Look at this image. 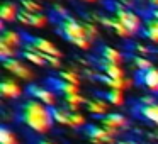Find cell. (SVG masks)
Here are the masks:
<instances>
[{"instance_id":"obj_11","label":"cell","mask_w":158,"mask_h":144,"mask_svg":"<svg viewBox=\"0 0 158 144\" xmlns=\"http://www.w3.org/2000/svg\"><path fill=\"white\" fill-rule=\"evenodd\" d=\"M136 82L148 92L158 93V68H150L146 71L136 73Z\"/></svg>"},{"instance_id":"obj_19","label":"cell","mask_w":158,"mask_h":144,"mask_svg":"<svg viewBox=\"0 0 158 144\" xmlns=\"http://www.w3.org/2000/svg\"><path fill=\"white\" fill-rule=\"evenodd\" d=\"M99 58L104 59V61H109V63H117V65H123V53L116 48H110V46H102L99 49Z\"/></svg>"},{"instance_id":"obj_27","label":"cell","mask_w":158,"mask_h":144,"mask_svg":"<svg viewBox=\"0 0 158 144\" xmlns=\"http://www.w3.org/2000/svg\"><path fill=\"white\" fill-rule=\"evenodd\" d=\"M87 126V119L83 114L80 112H72L70 114V126L72 129H80V127H85Z\"/></svg>"},{"instance_id":"obj_25","label":"cell","mask_w":158,"mask_h":144,"mask_svg":"<svg viewBox=\"0 0 158 144\" xmlns=\"http://www.w3.org/2000/svg\"><path fill=\"white\" fill-rule=\"evenodd\" d=\"M131 63H133L134 70H136L138 73H139V71H146V70L153 68V63H151L150 59L146 58V56L133 54V56H131Z\"/></svg>"},{"instance_id":"obj_7","label":"cell","mask_w":158,"mask_h":144,"mask_svg":"<svg viewBox=\"0 0 158 144\" xmlns=\"http://www.w3.org/2000/svg\"><path fill=\"white\" fill-rule=\"evenodd\" d=\"M27 93L31 95V98H36L39 102H43L48 107H55L56 105V93L53 92L49 86H41V85H29L27 86Z\"/></svg>"},{"instance_id":"obj_35","label":"cell","mask_w":158,"mask_h":144,"mask_svg":"<svg viewBox=\"0 0 158 144\" xmlns=\"http://www.w3.org/2000/svg\"><path fill=\"white\" fill-rule=\"evenodd\" d=\"M151 9H158V0H146Z\"/></svg>"},{"instance_id":"obj_1","label":"cell","mask_w":158,"mask_h":144,"mask_svg":"<svg viewBox=\"0 0 158 144\" xmlns=\"http://www.w3.org/2000/svg\"><path fill=\"white\" fill-rule=\"evenodd\" d=\"M17 120L36 134H44L53 126L51 107L44 105L36 98H26L17 107Z\"/></svg>"},{"instance_id":"obj_24","label":"cell","mask_w":158,"mask_h":144,"mask_svg":"<svg viewBox=\"0 0 158 144\" xmlns=\"http://www.w3.org/2000/svg\"><path fill=\"white\" fill-rule=\"evenodd\" d=\"M51 114H53L55 122L61 124V126H70V114H72V110H68L66 107H53Z\"/></svg>"},{"instance_id":"obj_32","label":"cell","mask_w":158,"mask_h":144,"mask_svg":"<svg viewBox=\"0 0 158 144\" xmlns=\"http://www.w3.org/2000/svg\"><path fill=\"white\" fill-rule=\"evenodd\" d=\"M133 48H134V54H139V56L150 54V48H146V46H143V44H134Z\"/></svg>"},{"instance_id":"obj_5","label":"cell","mask_w":158,"mask_h":144,"mask_svg":"<svg viewBox=\"0 0 158 144\" xmlns=\"http://www.w3.org/2000/svg\"><path fill=\"white\" fill-rule=\"evenodd\" d=\"M24 39H26L24 42L31 44L32 48H36L39 53H43L44 56H55V58L61 59V56H63L61 51H60L51 41H48V39H44V38H38V36H27V34H24Z\"/></svg>"},{"instance_id":"obj_2","label":"cell","mask_w":158,"mask_h":144,"mask_svg":"<svg viewBox=\"0 0 158 144\" xmlns=\"http://www.w3.org/2000/svg\"><path fill=\"white\" fill-rule=\"evenodd\" d=\"M56 32L80 49H90V46H92V41L89 39L87 31L83 27V21H78L72 15L56 19Z\"/></svg>"},{"instance_id":"obj_34","label":"cell","mask_w":158,"mask_h":144,"mask_svg":"<svg viewBox=\"0 0 158 144\" xmlns=\"http://www.w3.org/2000/svg\"><path fill=\"white\" fill-rule=\"evenodd\" d=\"M146 14H150V15H153L155 19H158V9H150Z\"/></svg>"},{"instance_id":"obj_13","label":"cell","mask_w":158,"mask_h":144,"mask_svg":"<svg viewBox=\"0 0 158 144\" xmlns=\"http://www.w3.org/2000/svg\"><path fill=\"white\" fill-rule=\"evenodd\" d=\"M24 34L19 31H14V29H4L2 34H0V42H4V44L10 46L14 49H19L24 46Z\"/></svg>"},{"instance_id":"obj_14","label":"cell","mask_w":158,"mask_h":144,"mask_svg":"<svg viewBox=\"0 0 158 144\" xmlns=\"http://www.w3.org/2000/svg\"><path fill=\"white\" fill-rule=\"evenodd\" d=\"M141 36L148 41L158 44V19H155L153 15L146 14L144 17V24H143V31H141Z\"/></svg>"},{"instance_id":"obj_4","label":"cell","mask_w":158,"mask_h":144,"mask_svg":"<svg viewBox=\"0 0 158 144\" xmlns=\"http://www.w3.org/2000/svg\"><path fill=\"white\" fill-rule=\"evenodd\" d=\"M83 132L85 136L90 139V142L94 144H116V137L119 136V132H114V130L107 129L104 126H95V124H89V126L83 127Z\"/></svg>"},{"instance_id":"obj_26","label":"cell","mask_w":158,"mask_h":144,"mask_svg":"<svg viewBox=\"0 0 158 144\" xmlns=\"http://www.w3.org/2000/svg\"><path fill=\"white\" fill-rule=\"evenodd\" d=\"M0 144H17V137L9 127H0Z\"/></svg>"},{"instance_id":"obj_8","label":"cell","mask_w":158,"mask_h":144,"mask_svg":"<svg viewBox=\"0 0 158 144\" xmlns=\"http://www.w3.org/2000/svg\"><path fill=\"white\" fill-rule=\"evenodd\" d=\"M99 122H100V126L107 127V129L114 130V132H119V130H123V129H127V126H129L127 117L123 115V114H117V112L106 114L104 117L99 119Z\"/></svg>"},{"instance_id":"obj_23","label":"cell","mask_w":158,"mask_h":144,"mask_svg":"<svg viewBox=\"0 0 158 144\" xmlns=\"http://www.w3.org/2000/svg\"><path fill=\"white\" fill-rule=\"evenodd\" d=\"M63 100H65V107L68 110H72V112H78L80 107H82L83 103H87L85 97H83L82 93H75V95L63 97Z\"/></svg>"},{"instance_id":"obj_15","label":"cell","mask_w":158,"mask_h":144,"mask_svg":"<svg viewBox=\"0 0 158 144\" xmlns=\"http://www.w3.org/2000/svg\"><path fill=\"white\" fill-rule=\"evenodd\" d=\"M21 54H22L24 59H27L29 63H32V65H36V66H48V63H46V56L43 54V53H39L36 48H32L31 44H27V42H24Z\"/></svg>"},{"instance_id":"obj_10","label":"cell","mask_w":158,"mask_h":144,"mask_svg":"<svg viewBox=\"0 0 158 144\" xmlns=\"http://www.w3.org/2000/svg\"><path fill=\"white\" fill-rule=\"evenodd\" d=\"M17 21L21 22L22 26H29V27L39 29V27H46L49 19H48V15L43 14V12L41 14H34V12H27V10H24V9H21Z\"/></svg>"},{"instance_id":"obj_37","label":"cell","mask_w":158,"mask_h":144,"mask_svg":"<svg viewBox=\"0 0 158 144\" xmlns=\"http://www.w3.org/2000/svg\"><path fill=\"white\" fill-rule=\"evenodd\" d=\"M34 144H55V142H51V141H46V139H38Z\"/></svg>"},{"instance_id":"obj_21","label":"cell","mask_w":158,"mask_h":144,"mask_svg":"<svg viewBox=\"0 0 158 144\" xmlns=\"http://www.w3.org/2000/svg\"><path fill=\"white\" fill-rule=\"evenodd\" d=\"M19 12H21V9H19L14 2H5V4L2 5V9H0V19H2V22L17 21Z\"/></svg>"},{"instance_id":"obj_29","label":"cell","mask_w":158,"mask_h":144,"mask_svg":"<svg viewBox=\"0 0 158 144\" xmlns=\"http://www.w3.org/2000/svg\"><path fill=\"white\" fill-rule=\"evenodd\" d=\"M60 78L61 80H65V82H68V83H73V85H78L80 86V76H78V73H75V71H72V70H65V71H60Z\"/></svg>"},{"instance_id":"obj_16","label":"cell","mask_w":158,"mask_h":144,"mask_svg":"<svg viewBox=\"0 0 158 144\" xmlns=\"http://www.w3.org/2000/svg\"><path fill=\"white\" fill-rule=\"evenodd\" d=\"M85 107L94 117H99V119L104 117L106 114H109V102H106V100H104L102 97H99V95H97L95 98L87 100Z\"/></svg>"},{"instance_id":"obj_9","label":"cell","mask_w":158,"mask_h":144,"mask_svg":"<svg viewBox=\"0 0 158 144\" xmlns=\"http://www.w3.org/2000/svg\"><path fill=\"white\" fill-rule=\"evenodd\" d=\"M46 85L56 93V95H63V97H68V95H75V93H80V86L78 85H73V83H68L65 80H61L60 76H55V78H48L46 80Z\"/></svg>"},{"instance_id":"obj_36","label":"cell","mask_w":158,"mask_h":144,"mask_svg":"<svg viewBox=\"0 0 158 144\" xmlns=\"http://www.w3.org/2000/svg\"><path fill=\"white\" fill-rule=\"evenodd\" d=\"M116 144H138V142H134V141H131V139H123V141H117Z\"/></svg>"},{"instance_id":"obj_6","label":"cell","mask_w":158,"mask_h":144,"mask_svg":"<svg viewBox=\"0 0 158 144\" xmlns=\"http://www.w3.org/2000/svg\"><path fill=\"white\" fill-rule=\"evenodd\" d=\"M2 65H4V68L7 70L9 73H12L14 76H17V78H21V80H26V82L32 80V76H34L32 70L29 68L26 63H22L21 59H17V58L5 59V61H2Z\"/></svg>"},{"instance_id":"obj_30","label":"cell","mask_w":158,"mask_h":144,"mask_svg":"<svg viewBox=\"0 0 158 144\" xmlns=\"http://www.w3.org/2000/svg\"><path fill=\"white\" fill-rule=\"evenodd\" d=\"M21 9H24V10H27V12H34V14H41L43 12V5L38 4V2H34V0H22Z\"/></svg>"},{"instance_id":"obj_22","label":"cell","mask_w":158,"mask_h":144,"mask_svg":"<svg viewBox=\"0 0 158 144\" xmlns=\"http://www.w3.org/2000/svg\"><path fill=\"white\" fill-rule=\"evenodd\" d=\"M99 97H102L106 102H109V105H114V107H121L124 103V90L109 88L107 92L99 93Z\"/></svg>"},{"instance_id":"obj_18","label":"cell","mask_w":158,"mask_h":144,"mask_svg":"<svg viewBox=\"0 0 158 144\" xmlns=\"http://www.w3.org/2000/svg\"><path fill=\"white\" fill-rule=\"evenodd\" d=\"M0 93L4 98H19L22 95V88L17 82H14V78H5L0 83Z\"/></svg>"},{"instance_id":"obj_31","label":"cell","mask_w":158,"mask_h":144,"mask_svg":"<svg viewBox=\"0 0 158 144\" xmlns=\"http://www.w3.org/2000/svg\"><path fill=\"white\" fill-rule=\"evenodd\" d=\"M83 27H85L87 36H89V39H90L92 42L99 39V27H97V24L89 22V21H83Z\"/></svg>"},{"instance_id":"obj_12","label":"cell","mask_w":158,"mask_h":144,"mask_svg":"<svg viewBox=\"0 0 158 144\" xmlns=\"http://www.w3.org/2000/svg\"><path fill=\"white\" fill-rule=\"evenodd\" d=\"M133 114L138 117V119H143L146 122H151L158 127V102L151 103V105H141L138 103L133 109Z\"/></svg>"},{"instance_id":"obj_3","label":"cell","mask_w":158,"mask_h":144,"mask_svg":"<svg viewBox=\"0 0 158 144\" xmlns=\"http://www.w3.org/2000/svg\"><path fill=\"white\" fill-rule=\"evenodd\" d=\"M107 7H110L112 15L117 19V21L123 22V24L127 27V31H129L133 36L141 34V31H143V24H144V19L141 17L138 12H134L133 9L126 7L123 2H116V0L107 2Z\"/></svg>"},{"instance_id":"obj_28","label":"cell","mask_w":158,"mask_h":144,"mask_svg":"<svg viewBox=\"0 0 158 144\" xmlns=\"http://www.w3.org/2000/svg\"><path fill=\"white\" fill-rule=\"evenodd\" d=\"M17 54H19V49H14V48H10V46L4 44V42H0V58H2V61L17 58Z\"/></svg>"},{"instance_id":"obj_20","label":"cell","mask_w":158,"mask_h":144,"mask_svg":"<svg viewBox=\"0 0 158 144\" xmlns=\"http://www.w3.org/2000/svg\"><path fill=\"white\" fill-rule=\"evenodd\" d=\"M99 80L106 86L114 88V90H126L133 85V80H129V78H109V76H106L104 73L99 76Z\"/></svg>"},{"instance_id":"obj_33","label":"cell","mask_w":158,"mask_h":144,"mask_svg":"<svg viewBox=\"0 0 158 144\" xmlns=\"http://www.w3.org/2000/svg\"><path fill=\"white\" fill-rule=\"evenodd\" d=\"M141 105H151V103H156V98L155 97H143V98L139 100Z\"/></svg>"},{"instance_id":"obj_38","label":"cell","mask_w":158,"mask_h":144,"mask_svg":"<svg viewBox=\"0 0 158 144\" xmlns=\"http://www.w3.org/2000/svg\"><path fill=\"white\" fill-rule=\"evenodd\" d=\"M85 2H97V0H85Z\"/></svg>"},{"instance_id":"obj_17","label":"cell","mask_w":158,"mask_h":144,"mask_svg":"<svg viewBox=\"0 0 158 144\" xmlns=\"http://www.w3.org/2000/svg\"><path fill=\"white\" fill-rule=\"evenodd\" d=\"M97 66L100 68V71L104 73L109 78H126L124 76V68L123 65H117V63H109L104 61V59H97Z\"/></svg>"}]
</instances>
